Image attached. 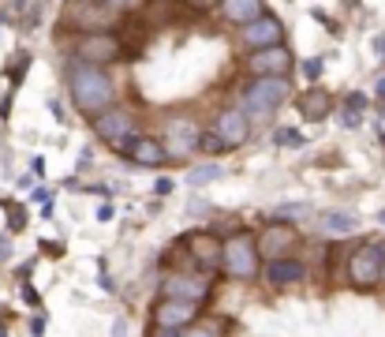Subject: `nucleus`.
Wrapping results in <instances>:
<instances>
[{"label": "nucleus", "instance_id": "obj_1", "mask_svg": "<svg viewBox=\"0 0 385 337\" xmlns=\"http://www.w3.org/2000/svg\"><path fill=\"white\" fill-rule=\"evenodd\" d=\"M71 98H75L79 113L82 116H102L109 105H113L116 98V86L113 79H109L105 68H90V64H75V71H71Z\"/></svg>", "mask_w": 385, "mask_h": 337}, {"label": "nucleus", "instance_id": "obj_2", "mask_svg": "<svg viewBox=\"0 0 385 337\" xmlns=\"http://www.w3.org/2000/svg\"><path fill=\"white\" fill-rule=\"evenodd\" d=\"M221 270L236 281L259 277V244H254V233L240 229L228 240H221Z\"/></svg>", "mask_w": 385, "mask_h": 337}, {"label": "nucleus", "instance_id": "obj_3", "mask_svg": "<svg viewBox=\"0 0 385 337\" xmlns=\"http://www.w3.org/2000/svg\"><path fill=\"white\" fill-rule=\"evenodd\" d=\"M385 274V240H366L348 255V281L355 289H374Z\"/></svg>", "mask_w": 385, "mask_h": 337}, {"label": "nucleus", "instance_id": "obj_4", "mask_svg": "<svg viewBox=\"0 0 385 337\" xmlns=\"http://www.w3.org/2000/svg\"><path fill=\"white\" fill-rule=\"evenodd\" d=\"M64 23H68L71 30H82V34H113L116 12L105 8L102 0H68Z\"/></svg>", "mask_w": 385, "mask_h": 337}, {"label": "nucleus", "instance_id": "obj_5", "mask_svg": "<svg viewBox=\"0 0 385 337\" xmlns=\"http://www.w3.org/2000/svg\"><path fill=\"white\" fill-rule=\"evenodd\" d=\"M79 64H90V68H105V64H116L127 57V45L120 34H82L75 45Z\"/></svg>", "mask_w": 385, "mask_h": 337}, {"label": "nucleus", "instance_id": "obj_6", "mask_svg": "<svg viewBox=\"0 0 385 337\" xmlns=\"http://www.w3.org/2000/svg\"><path fill=\"white\" fill-rule=\"evenodd\" d=\"M292 83L288 79H251L243 90V109L251 113H273L281 102H288Z\"/></svg>", "mask_w": 385, "mask_h": 337}, {"label": "nucleus", "instance_id": "obj_7", "mask_svg": "<svg viewBox=\"0 0 385 337\" xmlns=\"http://www.w3.org/2000/svg\"><path fill=\"white\" fill-rule=\"evenodd\" d=\"M180 248L191 255V270H203V274H214V270H221V240H217L214 233H187L180 240Z\"/></svg>", "mask_w": 385, "mask_h": 337}, {"label": "nucleus", "instance_id": "obj_8", "mask_svg": "<svg viewBox=\"0 0 385 337\" xmlns=\"http://www.w3.org/2000/svg\"><path fill=\"white\" fill-rule=\"evenodd\" d=\"M161 293H165V300H183V304L198 307L203 300H209V281L198 277L195 270H172L161 281Z\"/></svg>", "mask_w": 385, "mask_h": 337}, {"label": "nucleus", "instance_id": "obj_9", "mask_svg": "<svg viewBox=\"0 0 385 337\" xmlns=\"http://www.w3.org/2000/svg\"><path fill=\"white\" fill-rule=\"evenodd\" d=\"M292 64H296V57H292V49L284 42L281 45H270V49H259V53L247 57V68H251L259 79H288Z\"/></svg>", "mask_w": 385, "mask_h": 337}, {"label": "nucleus", "instance_id": "obj_10", "mask_svg": "<svg viewBox=\"0 0 385 337\" xmlns=\"http://www.w3.org/2000/svg\"><path fill=\"white\" fill-rule=\"evenodd\" d=\"M116 150L127 154L135 165H150V169L169 161V147H165L161 139H153V135H127L124 143H116Z\"/></svg>", "mask_w": 385, "mask_h": 337}, {"label": "nucleus", "instance_id": "obj_11", "mask_svg": "<svg viewBox=\"0 0 385 337\" xmlns=\"http://www.w3.org/2000/svg\"><path fill=\"white\" fill-rule=\"evenodd\" d=\"M240 42H243L251 53L270 49V45H281V42H284V26H281L277 15H270V12H265V15H259L254 23L240 26Z\"/></svg>", "mask_w": 385, "mask_h": 337}, {"label": "nucleus", "instance_id": "obj_12", "mask_svg": "<svg viewBox=\"0 0 385 337\" xmlns=\"http://www.w3.org/2000/svg\"><path fill=\"white\" fill-rule=\"evenodd\" d=\"M198 318V307L195 304H183V300H158V304H153V326H158V330H187L191 322H195Z\"/></svg>", "mask_w": 385, "mask_h": 337}, {"label": "nucleus", "instance_id": "obj_13", "mask_svg": "<svg viewBox=\"0 0 385 337\" xmlns=\"http://www.w3.org/2000/svg\"><path fill=\"white\" fill-rule=\"evenodd\" d=\"M214 135L225 143L228 150L243 147V143L251 139V120H247L243 109H225V113L217 116V124H214Z\"/></svg>", "mask_w": 385, "mask_h": 337}, {"label": "nucleus", "instance_id": "obj_14", "mask_svg": "<svg viewBox=\"0 0 385 337\" xmlns=\"http://www.w3.org/2000/svg\"><path fill=\"white\" fill-rule=\"evenodd\" d=\"M94 131H97V139H109L116 147L127 135H135V120L127 109H105L102 116H94Z\"/></svg>", "mask_w": 385, "mask_h": 337}, {"label": "nucleus", "instance_id": "obj_15", "mask_svg": "<svg viewBox=\"0 0 385 337\" xmlns=\"http://www.w3.org/2000/svg\"><path fill=\"white\" fill-rule=\"evenodd\" d=\"M259 259H288V248L296 244V229L292 225H270V229H262L259 240Z\"/></svg>", "mask_w": 385, "mask_h": 337}, {"label": "nucleus", "instance_id": "obj_16", "mask_svg": "<svg viewBox=\"0 0 385 337\" xmlns=\"http://www.w3.org/2000/svg\"><path fill=\"white\" fill-rule=\"evenodd\" d=\"M296 109H299V116H303V120L318 124V120H326V116L333 113V98H329L326 90L310 86V90H303V94L296 98Z\"/></svg>", "mask_w": 385, "mask_h": 337}, {"label": "nucleus", "instance_id": "obj_17", "mask_svg": "<svg viewBox=\"0 0 385 337\" xmlns=\"http://www.w3.org/2000/svg\"><path fill=\"white\" fill-rule=\"evenodd\" d=\"M303 277V262L299 259H273L270 266H265V281H270L273 289H288V285H296V281Z\"/></svg>", "mask_w": 385, "mask_h": 337}, {"label": "nucleus", "instance_id": "obj_18", "mask_svg": "<svg viewBox=\"0 0 385 337\" xmlns=\"http://www.w3.org/2000/svg\"><path fill=\"white\" fill-rule=\"evenodd\" d=\"M314 225H318V233H322V236H348V233L359 229V217L344 214V210H326V214L314 217Z\"/></svg>", "mask_w": 385, "mask_h": 337}, {"label": "nucleus", "instance_id": "obj_19", "mask_svg": "<svg viewBox=\"0 0 385 337\" xmlns=\"http://www.w3.org/2000/svg\"><path fill=\"white\" fill-rule=\"evenodd\" d=\"M221 12H225L228 23L247 26V23L259 19V15H265V4L262 0H221Z\"/></svg>", "mask_w": 385, "mask_h": 337}, {"label": "nucleus", "instance_id": "obj_20", "mask_svg": "<svg viewBox=\"0 0 385 337\" xmlns=\"http://www.w3.org/2000/svg\"><path fill=\"white\" fill-rule=\"evenodd\" d=\"M195 147H198V150H203V154H209V158H217V154H225V150H228V147H225V143H221V139H217V135H214V131H198Z\"/></svg>", "mask_w": 385, "mask_h": 337}, {"label": "nucleus", "instance_id": "obj_21", "mask_svg": "<svg viewBox=\"0 0 385 337\" xmlns=\"http://www.w3.org/2000/svg\"><path fill=\"white\" fill-rule=\"evenodd\" d=\"M214 180H221V169H217V165H203V169L187 172V184H191V188H203V184H214Z\"/></svg>", "mask_w": 385, "mask_h": 337}, {"label": "nucleus", "instance_id": "obj_22", "mask_svg": "<svg viewBox=\"0 0 385 337\" xmlns=\"http://www.w3.org/2000/svg\"><path fill=\"white\" fill-rule=\"evenodd\" d=\"M4 210H8V229H12V233H23L26 229V210H23V206L4 203Z\"/></svg>", "mask_w": 385, "mask_h": 337}, {"label": "nucleus", "instance_id": "obj_23", "mask_svg": "<svg viewBox=\"0 0 385 337\" xmlns=\"http://www.w3.org/2000/svg\"><path fill=\"white\" fill-rule=\"evenodd\" d=\"M277 147H292V150H296V147H303V135H299L296 127H281V131H277Z\"/></svg>", "mask_w": 385, "mask_h": 337}, {"label": "nucleus", "instance_id": "obj_24", "mask_svg": "<svg viewBox=\"0 0 385 337\" xmlns=\"http://www.w3.org/2000/svg\"><path fill=\"white\" fill-rule=\"evenodd\" d=\"M183 4H187L195 15H206V12H214V8H221V0H183Z\"/></svg>", "mask_w": 385, "mask_h": 337}, {"label": "nucleus", "instance_id": "obj_25", "mask_svg": "<svg viewBox=\"0 0 385 337\" xmlns=\"http://www.w3.org/2000/svg\"><path fill=\"white\" fill-rule=\"evenodd\" d=\"M102 4L113 12H135V8H142V0H102Z\"/></svg>", "mask_w": 385, "mask_h": 337}, {"label": "nucleus", "instance_id": "obj_26", "mask_svg": "<svg viewBox=\"0 0 385 337\" xmlns=\"http://www.w3.org/2000/svg\"><path fill=\"white\" fill-rule=\"evenodd\" d=\"M310 214V206H281L277 217H307Z\"/></svg>", "mask_w": 385, "mask_h": 337}, {"label": "nucleus", "instance_id": "obj_27", "mask_svg": "<svg viewBox=\"0 0 385 337\" xmlns=\"http://www.w3.org/2000/svg\"><path fill=\"white\" fill-rule=\"evenodd\" d=\"M303 75L307 79H318V75H322V60H307L303 64Z\"/></svg>", "mask_w": 385, "mask_h": 337}, {"label": "nucleus", "instance_id": "obj_28", "mask_svg": "<svg viewBox=\"0 0 385 337\" xmlns=\"http://www.w3.org/2000/svg\"><path fill=\"white\" fill-rule=\"evenodd\" d=\"M348 105H352L355 116H359V109H366V94H348Z\"/></svg>", "mask_w": 385, "mask_h": 337}, {"label": "nucleus", "instance_id": "obj_29", "mask_svg": "<svg viewBox=\"0 0 385 337\" xmlns=\"http://www.w3.org/2000/svg\"><path fill=\"white\" fill-rule=\"evenodd\" d=\"M153 191H158V195H169V191H172V180H158V184H153Z\"/></svg>", "mask_w": 385, "mask_h": 337}, {"label": "nucleus", "instance_id": "obj_30", "mask_svg": "<svg viewBox=\"0 0 385 337\" xmlns=\"http://www.w3.org/2000/svg\"><path fill=\"white\" fill-rule=\"evenodd\" d=\"M23 296H26V304H38V293H34V285H23Z\"/></svg>", "mask_w": 385, "mask_h": 337}, {"label": "nucleus", "instance_id": "obj_31", "mask_svg": "<svg viewBox=\"0 0 385 337\" xmlns=\"http://www.w3.org/2000/svg\"><path fill=\"white\" fill-rule=\"evenodd\" d=\"M150 337H180V334H176V330H158V326H153Z\"/></svg>", "mask_w": 385, "mask_h": 337}, {"label": "nucleus", "instance_id": "obj_32", "mask_svg": "<svg viewBox=\"0 0 385 337\" xmlns=\"http://www.w3.org/2000/svg\"><path fill=\"white\" fill-rule=\"evenodd\" d=\"M341 120H344V127H355V124H359V116H355V113H344Z\"/></svg>", "mask_w": 385, "mask_h": 337}, {"label": "nucleus", "instance_id": "obj_33", "mask_svg": "<svg viewBox=\"0 0 385 337\" xmlns=\"http://www.w3.org/2000/svg\"><path fill=\"white\" fill-rule=\"evenodd\" d=\"M8 251H12V248H8V240H0V262L8 259Z\"/></svg>", "mask_w": 385, "mask_h": 337}, {"label": "nucleus", "instance_id": "obj_34", "mask_svg": "<svg viewBox=\"0 0 385 337\" xmlns=\"http://www.w3.org/2000/svg\"><path fill=\"white\" fill-rule=\"evenodd\" d=\"M183 337H209V334H206V330H187Z\"/></svg>", "mask_w": 385, "mask_h": 337}, {"label": "nucleus", "instance_id": "obj_35", "mask_svg": "<svg viewBox=\"0 0 385 337\" xmlns=\"http://www.w3.org/2000/svg\"><path fill=\"white\" fill-rule=\"evenodd\" d=\"M378 94H385V75L378 79Z\"/></svg>", "mask_w": 385, "mask_h": 337}, {"label": "nucleus", "instance_id": "obj_36", "mask_svg": "<svg viewBox=\"0 0 385 337\" xmlns=\"http://www.w3.org/2000/svg\"><path fill=\"white\" fill-rule=\"evenodd\" d=\"M0 337H8V334H4V326H0Z\"/></svg>", "mask_w": 385, "mask_h": 337}, {"label": "nucleus", "instance_id": "obj_37", "mask_svg": "<svg viewBox=\"0 0 385 337\" xmlns=\"http://www.w3.org/2000/svg\"><path fill=\"white\" fill-rule=\"evenodd\" d=\"M382 225H385V210H382Z\"/></svg>", "mask_w": 385, "mask_h": 337}, {"label": "nucleus", "instance_id": "obj_38", "mask_svg": "<svg viewBox=\"0 0 385 337\" xmlns=\"http://www.w3.org/2000/svg\"><path fill=\"white\" fill-rule=\"evenodd\" d=\"M382 281H385V274H382Z\"/></svg>", "mask_w": 385, "mask_h": 337}]
</instances>
